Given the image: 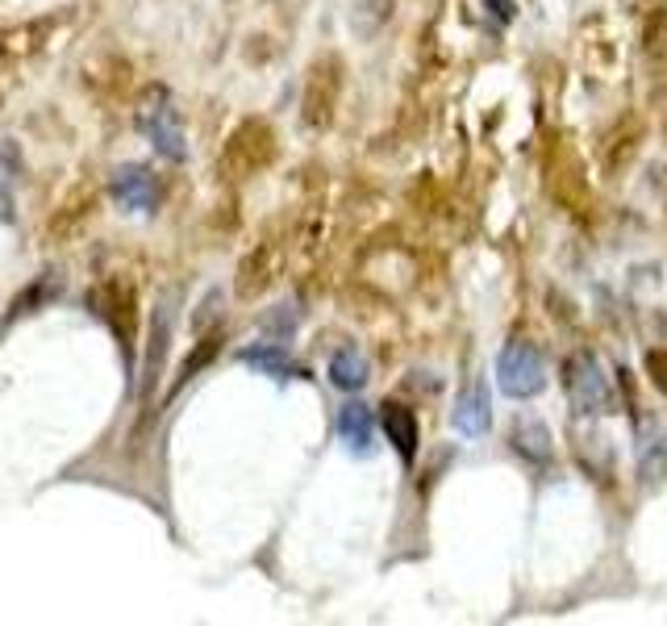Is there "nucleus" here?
<instances>
[{
    "label": "nucleus",
    "mask_w": 667,
    "mask_h": 626,
    "mask_svg": "<svg viewBox=\"0 0 667 626\" xmlns=\"http://www.w3.org/2000/svg\"><path fill=\"white\" fill-rule=\"evenodd\" d=\"M88 305L97 309V318L117 334V347L130 359L133 355V338H138V309H133V293L126 284H97Z\"/></svg>",
    "instance_id": "nucleus-5"
},
{
    "label": "nucleus",
    "mask_w": 667,
    "mask_h": 626,
    "mask_svg": "<svg viewBox=\"0 0 667 626\" xmlns=\"http://www.w3.org/2000/svg\"><path fill=\"white\" fill-rule=\"evenodd\" d=\"M634 460H639L642 485H651V489L667 485V435L646 413L634 418Z\"/></svg>",
    "instance_id": "nucleus-8"
},
{
    "label": "nucleus",
    "mask_w": 667,
    "mask_h": 626,
    "mask_svg": "<svg viewBox=\"0 0 667 626\" xmlns=\"http://www.w3.org/2000/svg\"><path fill=\"white\" fill-rule=\"evenodd\" d=\"M171 334H176V318H171V301H159L151 314V334H146V359H142V384H138V413L146 409V418H155L159 409V388L167 376V352H171Z\"/></svg>",
    "instance_id": "nucleus-2"
},
{
    "label": "nucleus",
    "mask_w": 667,
    "mask_h": 626,
    "mask_svg": "<svg viewBox=\"0 0 667 626\" xmlns=\"http://www.w3.org/2000/svg\"><path fill=\"white\" fill-rule=\"evenodd\" d=\"M138 126L155 138V146H159L163 155L184 159V135L176 126V105H171L167 88H151V105L138 110Z\"/></svg>",
    "instance_id": "nucleus-7"
},
{
    "label": "nucleus",
    "mask_w": 667,
    "mask_h": 626,
    "mask_svg": "<svg viewBox=\"0 0 667 626\" xmlns=\"http://www.w3.org/2000/svg\"><path fill=\"white\" fill-rule=\"evenodd\" d=\"M509 443H513V451H517L522 460L538 463V468H547L551 456H555V447H551V431H547L542 422H534V418H517L513 431H509Z\"/></svg>",
    "instance_id": "nucleus-14"
},
{
    "label": "nucleus",
    "mask_w": 667,
    "mask_h": 626,
    "mask_svg": "<svg viewBox=\"0 0 667 626\" xmlns=\"http://www.w3.org/2000/svg\"><path fill=\"white\" fill-rule=\"evenodd\" d=\"M113 201L121 205V209H130V214H151L155 205L163 201V189H159V176L151 171V167H121L117 176H113Z\"/></svg>",
    "instance_id": "nucleus-9"
},
{
    "label": "nucleus",
    "mask_w": 667,
    "mask_h": 626,
    "mask_svg": "<svg viewBox=\"0 0 667 626\" xmlns=\"http://www.w3.org/2000/svg\"><path fill=\"white\" fill-rule=\"evenodd\" d=\"M646 376H651V384H655L659 393H667V347L646 352Z\"/></svg>",
    "instance_id": "nucleus-18"
},
{
    "label": "nucleus",
    "mask_w": 667,
    "mask_h": 626,
    "mask_svg": "<svg viewBox=\"0 0 667 626\" xmlns=\"http://www.w3.org/2000/svg\"><path fill=\"white\" fill-rule=\"evenodd\" d=\"M492 4H497V17H501V22H509V17H513V9H509V0H492Z\"/></svg>",
    "instance_id": "nucleus-20"
},
{
    "label": "nucleus",
    "mask_w": 667,
    "mask_h": 626,
    "mask_svg": "<svg viewBox=\"0 0 667 626\" xmlns=\"http://www.w3.org/2000/svg\"><path fill=\"white\" fill-rule=\"evenodd\" d=\"M59 293H63V280H59V272L34 276L26 289L9 301V309H4V318H0V330L13 327V322H22V318H29V314H38V309H42V305H51Z\"/></svg>",
    "instance_id": "nucleus-12"
},
{
    "label": "nucleus",
    "mask_w": 667,
    "mask_h": 626,
    "mask_svg": "<svg viewBox=\"0 0 667 626\" xmlns=\"http://www.w3.org/2000/svg\"><path fill=\"white\" fill-rule=\"evenodd\" d=\"M9 221H17V205H13V192L0 176V226H9Z\"/></svg>",
    "instance_id": "nucleus-19"
},
{
    "label": "nucleus",
    "mask_w": 667,
    "mask_h": 626,
    "mask_svg": "<svg viewBox=\"0 0 667 626\" xmlns=\"http://www.w3.org/2000/svg\"><path fill=\"white\" fill-rule=\"evenodd\" d=\"M338 92H343V63L334 55L318 59L309 80H305V122L309 126H325L334 117Z\"/></svg>",
    "instance_id": "nucleus-6"
},
{
    "label": "nucleus",
    "mask_w": 667,
    "mask_h": 626,
    "mask_svg": "<svg viewBox=\"0 0 667 626\" xmlns=\"http://www.w3.org/2000/svg\"><path fill=\"white\" fill-rule=\"evenodd\" d=\"M497 384L513 401H530L547 388V363L534 343L526 338H509L501 355H497Z\"/></svg>",
    "instance_id": "nucleus-3"
},
{
    "label": "nucleus",
    "mask_w": 667,
    "mask_h": 626,
    "mask_svg": "<svg viewBox=\"0 0 667 626\" xmlns=\"http://www.w3.org/2000/svg\"><path fill=\"white\" fill-rule=\"evenodd\" d=\"M338 435L347 443L355 456H372L375 447V418L372 409L363 401H350V406L338 409Z\"/></svg>",
    "instance_id": "nucleus-13"
},
{
    "label": "nucleus",
    "mask_w": 667,
    "mask_h": 626,
    "mask_svg": "<svg viewBox=\"0 0 667 626\" xmlns=\"http://www.w3.org/2000/svg\"><path fill=\"white\" fill-rule=\"evenodd\" d=\"M217 352H221V334H209V338H201V343L192 347V355L184 359V368H180V384L192 381V376H196V372H201V368H205V363H209Z\"/></svg>",
    "instance_id": "nucleus-17"
},
{
    "label": "nucleus",
    "mask_w": 667,
    "mask_h": 626,
    "mask_svg": "<svg viewBox=\"0 0 667 626\" xmlns=\"http://www.w3.org/2000/svg\"><path fill=\"white\" fill-rule=\"evenodd\" d=\"M380 426H384L388 443L397 447L400 460L413 463V456H418V438H422V431H418V413L409 406H400V401H384V406H380Z\"/></svg>",
    "instance_id": "nucleus-11"
},
{
    "label": "nucleus",
    "mask_w": 667,
    "mask_h": 626,
    "mask_svg": "<svg viewBox=\"0 0 667 626\" xmlns=\"http://www.w3.org/2000/svg\"><path fill=\"white\" fill-rule=\"evenodd\" d=\"M372 376V363H368V355L359 352V347H338L334 359H330V381L338 384V388H347V393H359L363 384Z\"/></svg>",
    "instance_id": "nucleus-15"
},
{
    "label": "nucleus",
    "mask_w": 667,
    "mask_h": 626,
    "mask_svg": "<svg viewBox=\"0 0 667 626\" xmlns=\"http://www.w3.org/2000/svg\"><path fill=\"white\" fill-rule=\"evenodd\" d=\"M451 422H454V431L467 438H480L484 431L492 426V393H488L484 376H472V381L463 384V393L454 397Z\"/></svg>",
    "instance_id": "nucleus-10"
},
{
    "label": "nucleus",
    "mask_w": 667,
    "mask_h": 626,
    "mask_svg": "<svg viewBox=\"0 0 667 626\" xmlns=\"http://www.w3.org/2000/svg\"><path fill=\"white\" fill-rule=\"evenodd\" d=\"M275 159V135L264 117H246L234 135L226 138V151H221V171L234 176V180H246L255 171H264L267 164Z\"/></svg>",
    "instance_id": "nucleus-4"
},
{
    "label": "nucleus",
    "mask_w": 667,
    "mask_h": 626,
    "mask_svg": "<svg viewBox=\"0 0 667 626\" xmlns=\"http://www.w3.org/2000/svg\"><path fill=\"white\" fill-rule=\"evenodd\" d=\"M563 393L576 413H614V388H610V376L601 368V359L592 352H576L567 355L563 363Z\"/></svg>",
    "instance_id": "nucleus-1"
},
{
    "label": "nucleus",
    "mask_w": 667,
    "mask_h": 626,
    "mask_svg": "<svg viewBox=\"0 0 667 626\" xmlns=\"http://www.w3.org/2000/svg\"><path fill=\"white\" fill-rule=\"evenodd\" d=\"M242 359L251 363V368H259L267 376H280V381H288V376H300V368H296L288 352L284 347H275V343H264V347H251V352H242Z\"/></svg>",
    "instance_id": "nucleus-16"
}]
</instances>
